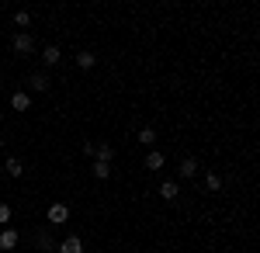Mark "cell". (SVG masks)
<instances>
[{
	"label": "cell",
	"mask_w": 260,
	"mask_h": 253,
	"mask_svg": "<svg viewBox=\"0 0 260 253\" xmlns=\"http://www.w3.org/2000/svg\"><path fill=\"white\" fill-rule=\"evenodd\" d=\"M11 49H14V56H31V52H35V39H31V31H18V35L11 39Z\"/></svg>",
	"instance_id": "6da1fadb"
},
{
	"label": "cell",
	"mask_w": 260,
	"mask_h": 253,
	"mask_svg": "<svg viewBox=\"0 0 260 253\" xmlns=\"http://www.w3.org/2000/svg\"><path fill=\"white\" fill-rule=\"evenodd\" d=\"M45 222H49V226H66V222H70V205L52 201V205H49V212H45Z\"/></svg>",
	"instance_id": "7a4b0ae2"
},
{
	"label": "cell",
	"mask_w": 260,
	"mask_h": 253,
	"mask_svg": "<svg viewBox=\"0 0 260 253\" xmlns=\"http://www.w3.org/2000/svg\"><path fill=\"white\" fill-rule=\"evenodd\" d=\"M35 250L39 253H59V243H56V236L49 233V229H39L35 233Z\"/></svg>",
	"instance_id": "3957f363"
},
{
	"label": "cell",
	"mask_w": 260,
	"mask_h": 253,
	"mask_svg": "<svg viewBox=\"0 0 260 253\" xmlns=\"http://www.w3.org/2000/svg\"><path fill=\"white\" fill-rule=\"evenodd\" d=\"M18 243H21L18 229H11V226L0 229V250H4V253H14V250H18Z\"/></svg>",
	"instance_id": "277c9868"
},
{
	"label": "cell",
	"mask_w": 260,
	"mask_h": 253,
	"mask_svg": "<svg viewBox=\"0 0 260 253\" xmlns=\"http://www.w3.org/2000/svg\"><path fill=\"white\" fill-rule=\"evenodd\" d=\"M177 174H180V180H191V177L198 174V160H194V156H184L180 167H177Z\"/></svg>",
	"instance_id": "5b68a950"
},
{
	"label": "cell",
	"mask_w": 260,
	"mask_h": 253,
	"mask_svg": "<svg viewBox=\"0 0 260 253\" xmlns=\"http://www.w3.org/2000/svg\"><path fill=\"white\" fill-rule=\"evenodd\" d=\"M49 83H52L49 73H31V77H28V87H31L35 94H45V90H49Z\"/></svg>",
	"instance_id": "8992f818"
},
{
	"label": "cell",
	"mask_w": 260,
	"mask_h": 253,
	"mask_svg": "<svg viewBox=\"0 0 260 253\" xmlns=\"http://www.w3.org/2000/svg\"><path fill=\"white\" fill-rule=\"evenodd\" d=\"M59 59H62L59 45H45V49H42V62H45V66H59Z\"/></svg>",
	"instance_id": "52a82bcc"
},
{
	"label": "cell",
	"mask_w": 260,
	"mask_h": 253,
	"mask_svg": "<svg viewBox=\"0 0 260 253\" xmlns=\"http://www.w3.org/2000/svg\"><path fill=\"white\" fill-rule=\"evenodd\" d=\"M177 195H180L177 180H163V184H160V198H163V201H177Z\"/></svg>",
	"instance_id": "ba28073f"
},
{
	"label": "cell",
	"mask_w": 260,
	"mask_h": 253,
	"mask_svg": "<svg viewBox=\"0 0 260 253\" xmlns=\"http://www.w3.org/2000/svg\"><path fill=\"white\" fill-rule=\"evenodd\" d=\"M59 253H83V239L80 236H66L59 243Z\"/></svg>",
	"instance_id": "9c48e42d"
},
{
	"label": "cell",
	"mask_w": 260,
	"mask_h": 253,
	"mask_svg": "<svg viewBox=\"0 0 260 253\" xmlns=\"http://www.w3.org/2000/svg\"><path fill=\"white\" fill-rule=\"evenodd\" d=\"M163 163H167V156L160 149H149L146 153V170H163Z\"/></svg>",
	"instance_id": "30bf717a"
},
{
	"label": "cell",
	"mask_w": 260,
	"mask_h": 253,
	"mask_svg": "<svg viewBox=\"0 0 260 253\" xmlns=\"http://www.w3.org/2000/svg\"><path fill=\"white\" fill-rule=\"evenodd\" d=\"M77 66H80V70H94V66H98V56H94L90 49H80V52H77Z\"/></svg>",
	"instance_id": "8fae6325"
},
{
	"label": "cell",
	"mask_w": 260,
	"mask_h": 253,
	"mask_svg": "<svg viewBox=\"0 0 260 253\" xmlns=\"http://www.w3.org/2000/svg\"><path fill=\"white\" fill-rule=\"evenodd\" d=\"M11 108H14V111H28V108H31V98H28L24 90H14V94H11Z\"/></svg>",
	"instance_id": "7c38bea8"
},
{
	"label": "cell",
	"mask_w": 260,
	"mask_h": 253,
	"mask_svg": "<svg viewBox=\"0 0 260 253\" xmlns=\"http://www.w3.org/2000/svg\"><path fill=\"white\" fill-rule=\"evenodd\" d=\"M4 174H11V177H21V174H24V163H21L18 156H7V160H4Z\"/></svg>",
	"instance_id": "4fadbf2b"
},
{
	"label": "cell",
	"mask_w": 260,
	"mask_h": 253,
	"mask_svg": "<svg viewBox=\"0 0 260 253\" xmlns=\"http://www.w3.org/2000/svg\"><path fill=\"white\" fill-rule=\"evenodd\" d=\"M222 187H225V184H222V177H219V174H205V191H212V195H219Z\"/></svg>",
	"instance_id": "5bb4252c"
},
{
	"label": "cell",
	"mask_w": 260,
	"mask_h": 253,
	"mask_svg": "<svg viewBox=\"0 0 260 253\" xmlns=\"http://www.w3.org/2000/svg\"><path fill=\"white\" fill-rule=\"evenodd\" d=\"M111 156H115V149H111L108 142H101L98 153H94V160H98V163H111Z\"/></svg>",
	"instance_id": "9a60e30c"
},
{
	"label": "cell",
	"mask_w": 260,
	"mask_h": 253,
	"mask_svg": "<svg viewBox=\"0 0 260 253\" xmlns=\"http://www.w3.org/2000/svg\"><path fill=\"white\" fill-rule=\"evenodd\" d=\"M153 142H156V129H139V146L153 149Z\"/></svg>",
	"instance_id": "2e32d148"
},
{
	"label": "cell",
	"mask_w": 260,
	"mask_h": 253,
	"mask_svg": "<svg viewBox=\"0 0 260 253\" xmlns=\"http://www.w3.org/2000/svg\"><path fill=\"white\" fill-rule=\"evenodd\" d=\"M94 177H98V180H108V177H111V163H98V160H94Z\"/></svg>",
	"instance_id": "e0dca14e"
},
{
	"label": "cell",
	"mask_w": 260,
	"mask_h": 253,
	"mask_svg": "<svg viewBox=\"0 0 260 253\" xmlns=\"http://www.w3.org/2000/svg\"><path fill=\"white\" fill-rule=\"evenodd\" d=\"M14 24H18L21 31H28V24H31V14H28V11H18V14H14Z\"/></svg>",
	"instance_id": "ac0fdd59"
},
{
	"label": "cell",
	"mask_w": 260,
	"mask_h": 253,
	"mask_svg": "<svg viewBox=\"0 0 260 253\" xmlns=\"http://www.w3.org/2000/svg\"><path fill=\"white\" fill-rule=\"evenodd\" d=\"M11 205H4V201H0V226H4V229H7V222H11Z\"/></svg>",
	"instance_id": "d6986e66"
},
{
	"label": "cell",
	"mask_w": 260,
	"mask_h": 253,
	"mask_svg": "<svg viewBox=\"0 0 260 253\" xmlns=\"http://www.w3.org/2000/svg\"><path fill=\"white\" fill-rule=\"evenodd\" d=\"M0 174H4V167H0Z\"/></svg>",
	"instance_id": "ffe728a7"
}]
</instances>
